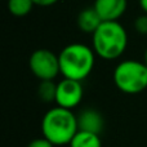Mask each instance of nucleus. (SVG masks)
<instances>
[{
  "label": "nucleus",
  "mask_w": 147,
  "mask_h": 147,
  "mask_svg": "<svg viewBox=\"0 0 147 147\" xmlns=\"http://www.w3.org/2000/svg\"><path fill=\"white\" fill-rule=\"evenodd\" d=\"M27 147H54V145L45 137L41 138H35L27 145Z\"/></svg>",
  "instance_id": "4468645a"
},
{
  "label": "nucleus",
  "mask_w": 147,
  "mask_h": 147,
  "mask_svg": "<svg viewBox=\"0 0 147 147\" xmlns=\"http://www.w3.org/2000/svg\"><path fill=\"white\" fill-rule=\"evenodd\" d=\"M35 5H40V7H51L54 5L58 0H32Z\"/></svg>",
  "instance_id": "2eb2a0df"
},
{
  "label": "nucleus",
  "mask_w": 147,
  "mask_h": 147,
  "mask_svg": "<svg viewBox=\"0 0 147 147\" xmlns=\"http://www.w3.org/2000/svg\"><path fill=\"white\" fill-rule=\"evenodd\" d=\"M93 51L107 61L117 59L128 47V34L117 21H106L94 31Z\"/></svg>",
  "instance_id": "7ed1b4c3"
},
{
  "label": "nucleus",
  "mask_w": 147,
  "mask_h": 147,
  "mask_svg": "<svg viewBox=\"0 0 147 147\" xmlns=\"http://www.w3.org/2000/svg\"><path fill=\"white\" fill-rule=\"evenodd\" d=\"M114 83L127 94H138L147 89V66L145 62L125 59L114 70Z\"/></svg>",
  "instance_id": "20e7f679"
},
{
  "label": "nucleus",
  "mask_w": 147,
  "mask_h": 147,
  "mask_svg": "<svg viewBox=\"0 0 147 147\" xmlns=\"http://www.w3.org/2000/svg\"><path fill=\"white\" fill-rule=\"evenodd\" d=\"M143 62H145V65L147 66V49H146V52H145V59H143Z\"/></svg>",
  "instance_id": "f3484780"
},
{
  "label": "nucleus",
  "mask_w": 147,
  "mask_h": 147,
  "mask_svg": "<svg viewBox=\"0 0 147 147\" xmlns=\"http://www.w3.org/2000/svg\"><path fill=\"white\" fill-rule=\"evenodd\" d=\"M134 28L141 35H147V13L137 17L134 21Z\"/></svg>",
  "instance_id": "ddd939ff"
},
{
  "label": "nucleus",
  "mask_w": 147,
  "mask_h": 147,
  "mask_svg": "<svg viewBox=\"0 0 147 147\" xmlns=\"http://www.w3.org/2000/svg\"><path fill=\"white\" fill-rule=\"evenodd\" d=\"M78 130V117L72 110L59 106L52 107L41 119L43 137L49 140L54 146L70 145Z\"/></svg>",
  "instance_id": "f257e3e1"
},
{
  "label": "nucleus",
  "mask_w": 147,
  "mask_h": 147,
  "mask_svg": "<svg viewBox=\"0 0 147 147\" xmlns=\"http://www.w3.org/2000/svg\"><path fill=\"white\" fill-rule=\"evenodd\" d=\"M30 70L40 81L54 80L61 74L59 57L49 49H38L28 59Z\"/></svg>",
  "instance_id": "39448f33"
},
{
  "label": "nucleus",
  "mask_w": 147,
  "mask_h": 147,
  "mask_svg": "<svg viewBox=\"0 0 147 147\" xmlns=\"http://www.w3.org/2000/svg\"><path fill=\"white\" fill-rule=\"evenodd\" d=\"M102 22L103 21L94 9V7L85 8L78 16V27L86 34H94V31L101 26Z\"/></svg>",
  "instance_id": "1a4fd4ad"
},
{
  "label": "nucleus",
  "mask_w": 147,
  "mask_h": 147,
  "mask_svg": "<svg viewBox=\"0 0 147 147\" xmlns=\"http://www.w3.org/2000/svg\"><path fill=\"white\" fill-rule=\"evenodd\" d=\"M140 5H141L143 12L147 13V0H140Z\"/></svg>",
  "instance_id": "dca6fc26"
},
{
  "label": "nucleus",
  "mask_w": 147,
  "mask_h": 147,
  "mask_svg": "<svg viewBox=\"0 0 147 147\" xmlns=\"http://www.w3.org/2000/svg\"><path fill=\"white\" fill-rule=\"evenodd\" d=\"M70 147H102V141L97 133L78 130L70 142Z\"/></svg>",
  "instance_id": "9d476101"
},
{
  "label": "nucleus",
  "mask_w": 147,
  "mask_h": 147,
  "mask_svg": "<svg viewBox=\"0 0 147 147\" xmlns=\"http://www.w3.org/2000/svg\"><path fill=\"white\" fill-rule=\"evenodd\" d=\"M63 78L83 81L90 75L96 63V52L81 43L66 45L58 54Z\"/></svg>",
  "instance_id": "f03ea898"
},
{
  "label": "nucleus",
  "mask_w": 147,
  "mask_h": 147,
  "mask_svg": "<svg viewBox=\"0 0 147 147\" xmlns=\"http://www.w3.org/2000/svg\"><path fill=\"white\" fill-rule=\"evenodd\" d=\"M56 92L57 84L53 83V80H43L40 81L38 88V97L43 102H56Z\"/></svg>",
  "instance_id": "f8f14e48"
},
{
  "label": "nucleus",
  "mask_w": 147,
  "mask_h": 147,
  "mask_svg": "<svg viewBox=\"0 0 147 147\" xmlns=\"http://www.w3.org/2000/svg\"><path fill=\"white\" fill-rule=\"evenodd\" d=\"M93 7L103 22L117 21L127 10L128 1L127 0H96Z\"/></svg>",
  "instance_id": "0eeeda50"
},
{
  "label": "nucleus",
  "mask_w": 147,
  "mask_h": 147,
  "mask_svg": "<svg viewBox=\"0 0 147 147\" xmlns=\"http://www.w3.org/2000/svg\"><path fill=\"white\" fill-rule=\"evenodd\" d=\"M32 0H8V10L14 17H25L32 10Z\"/></svg>",
  "instance_id": "9b49d317"
},
{
  "label": "nucleus",
  "mask_w": 147,
  "mask_h": 147,
  "mask_svg": "<svg viewBox=\"0 0 147 147\" xmlns=\"http://www.w3.org/2000/svg\"><path fill=\"white\" fill-rule=\"evenodd\" d=\"M83 94L84 89L81 85V81L63 78L57 84L56 103L57 106L63 107V109L74 110L80 105Z\"/></svg>",
  "instance_id": "423d86ee"
},
{
  "label": "nucleus",
  "mask_w": 147,
  "mask_h": 147,
  "mask_svg": "<svg viewBox=\"0 0 147 147\" xmlns=\"http://www.w3.org/2000/svg\"><path fill=\"white\" fill-rule=\"evenodd\" d=\"M79 130L101 134L105 127V119L101 112L94 109H84L76 115Z\"/></svg>",
  "instance_id": "6e6552de"
}]
</instances>
